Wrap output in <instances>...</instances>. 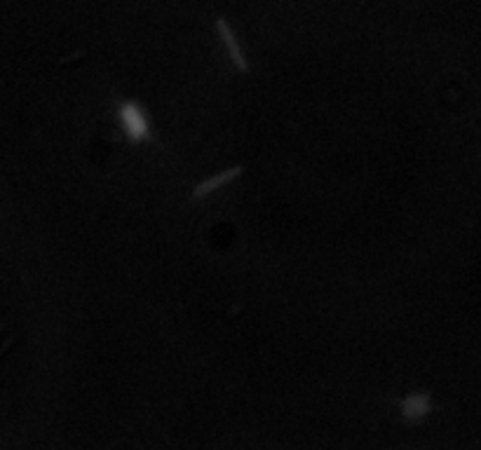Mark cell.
<instances>
[{
	"label": "cell",
	"instance_id": "cell-1",
	"mask_svg": "<svg viewBox=\"0 0 481 450\" xmlns=\"http://www.w3.org/2000/svg\"><path fill=\"white\" fill-rule=\"evenodd\" d=\"M117 124L122 134L127 136V141L132 146H141V143H153L155 141V132H153V122L143 108L132 99H124L117 103L115 110Z\"/></svg>",
	"mask_w": 481,
	"mask_h": 450
},
{
	"label": "cell",
	"instance_id": "cell-2",
	"mask_svg": "<svg viewBox=\"0 0 481 450\" xmlns=\"http://www.w3.org/2000/svg\"><path fill=\"white\" fill-rule=\"evenodd\" d=\"M242 174H244V167H230V169H223V171H218V174H214L211 179L207 181H202V183H197V186L193 188V193H190V200L193 202H200V200H204V197H209V195L218 193L221 188L225 186H230L235 179H240Z\"/></svg>",
	"mask_w": 481,
	"mask_h": 450
},
{
	"label": "cell",
	"instance_id": "cell-3",
	"mask_svg": "<svg viewBox=\"0 0 481 450\" xmlns=\"http://www.w3.org/2000/svg\"><path fill=\"white\" fill-rule=\"evenodd\" d=\"M399 413H402L404 422L418 425L432 413V399H430L427 392H413V394L404 396L399 401Z\"/></svg>",
	"mask_w": 481,
	"mask_h": 450
},
{
	"label": "cell",
	"instance_id": "cell-4",
	"mask_svg": "<svg viewBox=\"0 0 481 450\" xmlns=\"http://www.w3.org/2000/svg\"><path fill=\"white\" fill-rule=\"evenodd\" d=\"M216 31L225 47V52H228V59L233 61V66L240 70V73H249V61H247V56H244V49H242L240 40H237V35H235L233 28H230V23L225 21L223 16L216 19Z\"/></svg>",
	"mask_w": 481,
	"mask_h": 450
},
{
	"label": "cell",
	"instance_id": "cell-5",
	"mask_svg": "<svg viewBox=\"0 0 481 450\" xmlns=\"http://www.w3.org/2000/svg\"><path fill=\"white\" fill-rule=\"evenodd\" d=\"M12 345H14V338H9V340H5V345L0 347V357H2L5 352H9V347H12Z\"/></svg>",
	"mask_w": 481,
	"mask_h": 450
},
{
	"label": "cell",
	"instance_id": "cell-6",
	"mask_svg": "<svg viewBox=\"0 0 481 450\" xmlns=\"http://www.w3.org/2000/svg\"><path fill=\"white\" fill-rule=\"evenodd\" d=\"M0 333H2V326H0Z\"/></svg>",
	"mask_w": 481,
	"mask_h": 450
}]
</instances>
